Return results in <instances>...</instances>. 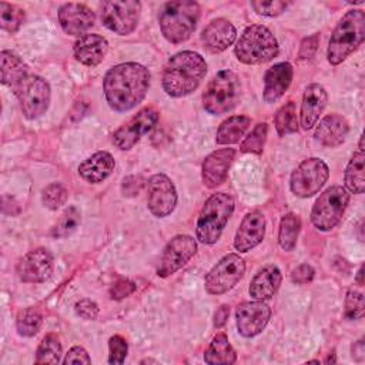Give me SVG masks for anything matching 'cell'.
Segmentation results:
<instances>
[{"label": "cell", "mask_w": 365, "mask_h": 365, "mask_svg": "<svg viewBox=\"0 0 365 365\" xmlns=\"http://www.w3.org/2000/svg\"><path fill=\"white\" fill-rule=\"evenodd\" d=\"M207 73L204 57L195 51H180L165 64L163 71V88L170 97L191 94Z\"/></svg>", "instance_id": "obj_2"}, {"label": "cell", "mask_w": 365, "mask_h": 365, "mask_svg": "<svg viewBox=\"0 0 365 365\" xmlns=\"http://www.w3.org/2000/svg\"><path fill=\"white\" fill-rule=\"evenodd\" d=\"M349 201V192L342 185L327 188L315 201L311 222L321 231H331L341 221Z\"/></svg>", "instance_id": "obj_8"}, {"label": "cell", "mask_w": 365, "mask_h": 365, "mask_svg": "<svg viewBox=\"0 0 365 365\" xmlns=\"http://www.w3.org/2000/svg\"><path fill=\"white\" fill-rule=\"evenodd\" d=\"M348 121L339 114L325 115L315 128V138L325 147H338L348 134Z\"/></svg>", "instance_id": "obj_26"}, {"label": "cell", "mask_w": 365, "mask_h": 365, "mask_svg": "<svg viewBox=\"0 0 365 365\" xmlns=\"http://www.w3.org/2000/svg\"><path fill=\"white\" fill-rule=\"evenodd\" d=\"M108 50L107 40L100 34L87 33L77 38L74 43V57L77 61H80L84 66L94 67L100 64Z\"/></svg>", "instance_id": "obj_22"}, {"label": "cell", "mask_w": 365, "mask_h": 365, "mask_svg": "<svg viewBox=\"0 0 365 365\" xmlns=\"http://www.w3.org/2000/svg\"><path fill=\"white\" fill-rule=\"evenodd\" d=\"M365 37V14L362 10H349L338 21L331 34L327 57L334 66L342 63L351 53H354Z\"/></svg>", "instance_id": "obj_3"}, {"label": "cell", "mask_w": 365, "mask_h": 365, "mask_svg": "<svg viewBox=\"0 0 365 365\" xmlns=\"http://www.w3.org/2000/svg\"><path fill=\"white\" fill-rule=\"evenodd\" d=\"M237 30L225 19H215L202 30L201 41L211 53H221L227 50L235 40Z\"/></svg>", "instance_id": "obj_21"}, {"label": "cell", "mask_w": 365, "mask_h": 365, "mask_svg": "<svg viewBox=\"0 0 365 365\" xmlns=\"http://www.w3.org/2000/svg\"><path fill=\"white\" fill-rule=\"evenodd\" d=\"M314 275H315V271L311 265L301 264V265H298L297 268L292 269L291 279H292V282L302 285V284H308L309 281H312Z\"/></svg>", "instance_id": "obj_45"}, {"label": "cell", "mask_w": 365, "mask_h": 365, "mask_svg": "<svg viewBox=\"0 0 365 365\" xmlns=\"http://www.w3.org/2000/svg\"><path fill=\"white\" fill-rule=\"evenodd\" d=\"M234 198L227 192H215L212 194L204 204L197 227L195 234L197 240L202 244H215L222 230L225 228L230 217L234 212Z\"/></svg>", "instance_id": "obj_5"}, {"label": "cell", "mask_w": 365, "mask_h": 365, "mask_svg": "<svg viewBox=\"0 0 365 365\" xmlns=\"http://www.w3.org/2000/svg\"><path fill=\"white\" fill-rule=\"evenodd\" d=\"M134 291H135V285L133 281H130L127 278H120L111 285L110 297L113 299H123V298L128 297L130 294H133Z\"/></svg>", "instance_id": "obj_43"}, {"label": "cell", "mask_w": 365, "mask_h": 365, "mask_svg": "<svg viewBox=\"0 0 365 365\" xmlns=\"http://www.w3.org/2000/svg\"><path fill=\"white\" fill-rule=\"evenodd\" d=\"M365 153H364V138H359L358 150L351 157L345 170V185L354 194H361L365 188Z\"/></svg>", "instance_id": "obj_28"}, {"label": "cell", "mask_w": 365, "mask_h": 365, "mask_svg": "<svg viewBox=\"0 0 365 365\" xmlns=\"http://www.w3.org/2000/svg\"><path fill=\"white\" fill-rule=\"evenodd\" d=\"M365 304H364V294L351 288L346 292L345 298V317L348 319H359L364 317Z\"/></svg>", "instance_id": "obj_40"}, {"label": "cell", "mask_w": 365, "mask_h": 365, "mask_svg": "<svg viewBox=\"0 0 365 365\" xmlns=\"http://www.w3.org/2000/svg\"><path fill=\"white\" fill-rule=\"evenodd\" d=\"M200 19V6L195 1L178 0L163 6L158 21L163 36L174 44L182 43L191 37Z\"/></svg>", "instance_id": "obj_4"}, {"label": "cell", "mask_w": 365, "mask_h": 365, "mask_svg": "<svg viewBox=\"0 0 365 365\" xmlns=\"http://www.w3.org/2000/svg\"><path fill=\"white\" fill-rule=\"evenodd\" d=\"M158 121V111L154 107H145L131 117L113 134V143L118 150L133 148L140 138L147 134Z\"/></svg>", "instance_id": "obj_13"}, {"label": "cell", "mask_w": 365, "mask_h": 365, "mask_svg": "<svg viewBox=\"0 0 365 365\" xmlns=\"http://www.w3.org/2000/svg\"><path fill=\"white\" fill-rule=\"evenodd\" d=\"M241 86L235 73L221 70L208 83L202 94V106L212 115H221L231 111L240 101Z\"/></svg>", "instance_id": "obj_7"}, {"label": "cell", "mask_w": 365, "mask_h": 365, "mask_svg": "<svg viewBox=\"0 0 365 365\" xmlns=\"http://www.w3.org/2000/svg\"><path fill=\"white\" fill-rule=\"evenodd\" d=\"M269 317L271 309L265 302L258 299L242 302L235 312L238 332L247 338L255 336L265 328Z\"/></svg>", "instance_id": "obj_17"}, {"label": "cell", "mask_w": 365, "mask_h": 365, "mask_svg": "<svg viewBox=\"0 0 365 365\" xmlns=\"http://www.w3.org/2000/svg\"><path fill=\"white\" fill-rule=\"evenodd\" d=\"M299 230H301V220L295 214L288 212L281 218L279 231H278V242L284 251L294 250V247L297 245Z\"/></svg>", "instance_id": "obj_32"}, {"label": "cell", "mask_w": 365, "mask_h": 365, "mask_svg": "<svg viewBox=\"0 0 365 365\" xmlns=\"http://www.w3.org/2000/svg\"><path fill=\"white\" fill-rule=\"evenodd\" d=\"M24 21V10L16 4L0 3V26L9 33H14Z\"/></svg>", "instance_id": "obj_36"}, {"label": "cell", "mask_w": 365, "mask_h": 365, "mask_svg": "<svg viewBox=\"0 0 365 365\" xmlns=\"http://www.w3.org/2000/svg\"><path fill=\"white\" fill-rule=\"evenodd\" d=\"M364 352H365V348H364V342L362 341H358L354 346H352V356H361L359 359H362L364 358Z\"/></svg>", "instance_id": "obj_50"}, {"label": "cell", "mask_w": 365, "mask_h": 365, "mask_svg": "<svg viewBox=\"0 0 365 365\" xmlns=\"http://www.w3.org/2000/svg\"><path fill=\"white\" fill-rule=\"evenodd\" d=\"M235 157L234 148H221L208 154L202 163V182L208 188L221 185L228 174V168Z\"/></svg>", "instance_id": "obj_20"}, {"label": "cell", "mask_w": 365, "mask_h": 365, "mask_svg": "<svg viewBox=\"0 0 365 365\" xmlns=\"http://www.w3.org/2000/svg\"><path fill=\"white\" fill-rule=\"evenodd\" d=\"M204 361L210 365L234 364L237 361V354L232 349L225 334L221 332L212 338L204 354Z\"/></svg>", "instance_id": "obj_31"}, {"label": "cell", "mask_w": 365, "mask_h": 365, "mask_svg": "<svg viewBox=\"0 0 365 365\" xmlns=\"http://www.w3.org/2000/svg\"><path fill=\"white\" fill-rule=\"evenodd\" d=\"M74 309H76V314L83 319H96L98 315V305L88 298H83L77 301Z\"/></svg>", "instance_id": "obj_44"}, {"label": "cell", "mask_w": 365, "mask_h": 365, "mask_svg": "<svg viewBox=\"0 0 365 365\" xmlns=\"http://www.w3.org/2000/svg\"><path fill=\"white\" fill-rule=\"evenodd\" d=\"M108 349H110L108 362L114 364V365H120L124 362V359L127 356L128 345H127V341L121 335H114L108 341Z\"/></svg>", "instance_id": "obj_41"}, {"label": "cell", "mask_w": 365, "mask_h": 365, "mask_svg": "<svg viewBox=\"0 0 365 365\" xmlns=\"http://www.w3.org/2000/svg\"><path fill=\"white\" fill-rule=\"evenodd\" d=\"M1 61V83L4 86L16 87L27 74L29 67L27 64L13 51L3 50L0 54Z\"/></svg>", "instance_id": "obj_29"}, {"label": "cell", "mask_w": 365, "mask_h": 365, "mask_svg": "<svg viewBox=\"0 0 365 365\" xmlns=\"http://www.w3.org/2000/svg\"><path fill=\"white\" fill-rule=\"evenodd\" d=\"M13 88L26 118L34 120L47 111L50 104V86L43 77L27 74Z\"/></svg>", "instance_id": "obj_9"}, {"label": "cell", "mask_w": 365, "mask_h": 365, "mask_svg": "<svg viewBox=\"0 0 365 365\" xmlns=\"http://www.w3.org/2000/svg\"><path fill=\"white\" fill-rule=\"evenodd\" d=\"M63 364H91V358L88 356L87 351L83 346H73L66 354V358L63 359Z\"/></svg>", "instance_id": "obj_46"}, {"label": "cell", "mask_w": 365, "mask_h": 365, "mask_svg": "<svg viewBox=\"0 0 365 365\" xmlns=\"http://www.w3.org/2000/svg\"><path fill=\"white\" fill-rule=\"evenodd\" d=\"M114 165L115 161L110 153L97 151L78 165V175L90 184H98L113 173Z\"/></svg>", "instance_id": "obj_25"}, {"label": "cell", "mask_w": 365, "mask_h": 365, "mask_svg": "<svg viewBox=\"0 0 365 365\" xmlns=\"http://www.w3.org/2000/svg\"><path fill=\"white\" fill-rule=\"evenodd\" d=\"M268 134V125L267 123H259L254 127V130L245 137V140L241 143L240 150L242 153H252V154H259L262 153L265 140Z\"/></svg>", "instance_id": "obj_38"}, {"label": "cell", "mask_w": 365, "mask_h": 365, "mask_svg": "<svg viewBox=\"0 0 365 365\" xmlns=\"http://www.w3.org/2000/svg\"><path fill=\"white\" fill-rule=\"evenodd\" d=\"M265 235V218L259 211L248 212L237 230L234 248L240 252H248L257 247Z\"/></svg>", "instance_id": "obj_19"}, {"label": "cell", "mask_w": 365, "mask_h": 365, "mask_svg": "<svg viewBox=\"0 0 365 365\" xmlns=\"http://www.w3.org/2000/svg\"><path fill=\"white\" fill-rule=\"evenodd\" d=\"M43 324V317L38 309L36 308H26L19 312L16 327L20 335L23 336H33L36 335Z\"/></svg>", "instance_id": "obj_35"}, {"label": "cell", "mask_w": 365, "mask_h": 365, "mask_svg": "<svg viewBox=\"0 0 365 365\" xmlns=\"http://www.w3.org/2000/svg\"><path fill=\"white\" fill-rule=\"evenodd\" d=\"M328 101L325 88L321 84L312 83L307 86L302 104H301V125L304 130H309L318 121Z\"/></svg>", "instance_id": "obj_24"}, {"label": "cell", "mask_w": 365, "mask_h": 365, "mask_svg": "<svg viewBox=\"0 0 365 365\" xmlns=\"http://www.w3.org/2000/svg\"><path fill=\"white\" fill-rule=\"evenodd\" d=\"M147 362H153V364H157V361H154V359H144V361H141V364H147Z\"/></svg>", "instance_id": "obj_52"}, {"label": "cell", "mask_w": 365, "mask_h": 365, "mask_svg": "<svg viewBox=\"0 0 365 365\" xmlns=\"http://www.w3.org/2000/svg\"><path fill=\"white\" fill-rule=\"evenodd\" d=\"M245 272V262L238 254L222 257L207 274L204 285L211 295H221L237 285Z\"/></svg>", "instance_id": "obj_12"}, {"label": "cell", "mask_w": 365, "mask_h": 365, "mask_svg": "<svg viewBox=\"0 0 365 365\" xmlns=\"http://www.w3.org/2000/svg\"><path fill=\"white\" fill-rule=\"evenodd\" d=\"M329 175L328 165L317 157L304 160L291 174L289 188L291 191L301 198H308L317 194Z\"/></svg>", "instance_id": "obj_10"}, {"label": "cell", "mask_w": 365, "mask_h": 365, "mask_svg": "<svg viewBox=\"0 0 365 365\" xmlns=\"http://www.w3.org/2000/svg\"><path fill=\"white\" fill-rule=\"evenodd\" d=\"M274 124L278 131V134L287 135L291 133H295L298 130V120H297V110L295 104L292 101L287 103L274 115Z\"/></svg>", "instance_id": "obj_34"}, {"label": "cell", "mask_w": 365, "mask_h": 365, "mask_svg": "<svg viewBox=\"0 0 365 365\" xmlns=\"http://www.w3.org/2000/svg\"><path fill=\"white\" fill-rule=\"evenodd\" d=\"M281 271L277 265H267L261 268L250 282L248 292L254 299L264 301L271 298L281 285Z\"/></svg>", "instance_id": "obj_27"}, {"label": "cell", "mask_w": 365, "mask_h": 365, "mask_svg": "<svg viewBox=\"0 0 365 365\" xmlns=\"http://www.w3.org/2000/svg\"><path fill=\"white\" fill-rule=\"evenodd\" d=\"M143 185V180L141 177H137V175H130L127 178H124L123 181V192L124 195H135L140 188Z\"/></svg>", "instance_id": "obj_48"}, {"label": "cell", "mask_w": 365, "mask_h": 365, "mask_svg": "<svg viewBox=\"0 0 365 365\" xmlns=\"http://www.w3.org/2000/svg\"><path fill=\"white\" fill-rule=\"evenodd\" d=\"M150 87V73L138 63H121L111 67L103 81L108 106L120 113L140 104Z\"/></svg>", "instance_id": "obj_1"}, {"label": "cell", "mask_w": 365, "mask_h": 365, "mask_svg": "<svg viewBox=\"0 0 365 365\" xmlns=\"http://www.w3.org/2000/svg\"><path fill=\"white\" fill-rule=\"evenodd\" d=\"M141 4L135 0H110L101 4V21L115 34L125 36L135 30Z\"/></svg>", "instance_id": "obj_11"}, {"label": "cell", "mask_w": 365, "mask_h": 365, "mask_svg": "<svg viewBox=\"0 0 365 365\" xmlns=\"http://www.w3.org/2000/svg\"><path fill=\"white\" fill-rule=\"evenodd\" d=\"M80 211L76 207H68L61 217L58 218L57 224L53 228V237L56 238H66L73 234L80 224Z\"/></svg>", "instance_id": "obj_37"}, {"label": "cell", "mask_w": 365, "mask_h": 365, "mask_svg": "<svg viewBox=\"0 0 365 365\" xmlns=\"http://www.w3.org/2000/svg\"><path fill=\"white\" fill-rule=\"evenodd\" d=\"M362 272H364V268L361 267L359 271H358V282H359V284H362Z\"/></svg>", "instance_id": "obj_51"}, {"label": "cell", "mask_w": 365, "mask_h": 365, "mask_svg": "<svg viewBox=\"0 0 365 365\" xmlns=\"http://www.w3.org/2000/svg\"><path fill=\"white\" fill-rule=\"evenodd\" d=\"M251 124V118L247 115H232L221 123L217 130V144H234L241 140L244 133Z\"/></svg>", "instance_id": "obj_30"}, {"label": "cell", "mask_w": 365, "mask_h": 365, "mask_svg": "<svg viewBox=\"0 0 365 365\" xmlns=\"http://www.w3.org/2000/svg\"><path fill=\"white\" fill-rule=\"evenodd\" d=\"M67 200V190L60 182H51L41 191V201L48 210L60 208Z\"/></svg>", "instance_id": "obj_39"}, {"label": "cell", "mask_w": 365, "mask_h": 365, "mask_svg": "<svg viewBox=\"0 0 365 365\" xmlns=\"http://www.w3.org/2000/svg\"><path fill=\"white\" fill-rule=\"evenodd\" d=\"M292 80V66L289 63H278L269 67L264 77V101L271 104L278 101L288 90Z\"/></svg>", "instance_id": "obj_23"}, {"label": "cell", "mask_w": 365, "mask_h": 365, "mask_svg": "<svg viewBox=\"0 0 365 365\" xmlns=\"http://www.w3.org/2000/svg\"><path fill=\"white\" fill-rule=\"evenodd\" d=\"M288 3L279 1V0H271V1H251V7L261 16H278L282 11H285Z\"/></svg>", "instance_id": "obj_42"}, {"label": "cell", "mask_w": 365, "mask_h": 365, "mask_svg": "<svg viewBox=\"0 0 365 365\" xmlns=\"http://www.w3.org/2000/svg\"><path fill=\"white\" fill-rule=\"evenodd\" d=\"M197 252V242L191 235L180 234L175 235L168 241L165 245L161 258L160 265L157 268L158 277H168L178 271L181 267H184Z\"/></svg>", "instance_id": "obj_14"}, {"label": "cell", "mask_w": 365, "mask_h": 365, "mask_svg": "<svg viewBox=\"0 0 365 365\" xmlns=\"http://www.w3.org/2000/svg\"><path fill=\"white\" fill-rule=\"evenodd\" d=\"M234 51L237 58L244 64H262L277 57L279 47L268 27L252 24L244 30Z\"/></svg>", "instance_id": "obj_6"}, {"label": "cell", "mask_w": 365, "mask_h": 365, "mask_svg": "<svg viewBox=\"0 0 365 365\" xmlns=\"http://www.w3.org/2000/svg\"><path fill=\"white\" fill-rule=\"evenodd\" d=\"M318 41H319L318 34H312L311 37L304 38L302 43H301V47H299L298 58L299 60H309L315 54V51H317Z\"/></svg>", "instance_id": "obj_47"}, {"label": "cell", "mask_w": 365, "mask_h": 365, "mask_svg": "<svg viewBox=\"0 0 365 365\" xmlns=\"http://www.w3.org/2000/svg\"><path fill=\"white\" fill-rule=\"evenodd\" d=\"M53 255L46 248H36L23 255L17 264V275L23 282L38 284L53 274Z\"/></svg>", "instance_id": "obj_16"}, {"label": "cell", "mask_w": 365, "mask_h": 365, "mask_svg": "<svg viewBox=\"0 0 365 365\" xmlns=\"http://www.w3.org/2000/svg\"><path fill=\"white\" fill-rule=\"evenodd\" d=\"M228 315H230V307L228 305H221L215 314H214V327L215 328H221L225 325L227 319H228Z\"/></svg>", "instance_id": "obj_49"}, {"label": "cell", "mask_w": 365, "mask_h": 365, "mask_svg": "<svg viewBox=\"0 0 365 365\" xmlns=\"http://www.w3.org/2000/svg\"><path fill=\"white\" fill-rule=\"evenodd\" d=\"M147 204L155 217H167L177 204V191L165 174H154L147 181Z\"/></svg>", "instance_id": "obj_15"}, {"label": "cell", "mask_w": 365, "mask_h": 365, "mask_svg": "<svg viewBox=\"0 0 365 365\" xmlns=\"http://www.w3.org/2000/svg\"><path fill=\"white\" fill-rule=\"evenodd\" d=\"M61 358V344L57 335H46L36 352V364H58Z\"/></svg>", "instance_id": "obj_33"}, {"label": "cell", "mask_w": 365, "mask_h": 365, "mask_svg": "<svg viewBox=\"0 0 365 365\" xmlns=\"http://www.w3.org/2000/svg\"><path fill=\"white\" fill-rule=\"evenodd\" d=\"M94 20V11L81 3H66L58 10V23L70 36H84L93 27Z\"/></svg>", "instance_id": "obj_18"}]
</instances>
